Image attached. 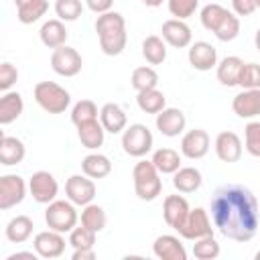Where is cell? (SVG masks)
<instances>
[{
    "label": "cell",
    "mask_w": 260,
    "mask_h": 260,
    "mask_svg": "<svg viewBox=\"0 0 260 260\" xmlns=\"http://www.w3.org/2000/svg\"><path fill=\"white\" fill-rule=\"evenodd\" d=\"M211 221L223 238L240 244L250 242L260 225V209L254 193L240 183L217 187L211 197Z\"/></svg>",
    "instance_id": "6da1fadb"
},
{
    "label": "cell",
    "mask_w": 260,
    "mask_h": 260,
    "mask_svg": "<svg viewBox=\"0 0 260 260\" xmlns=\"http://www.w3.org/2000/svg\"><path fill=\"white\" fill-rule=\"evenodd\" d=\"M95 32L100 39V49L108 57H116L126 49L128 35H126V20L120 12H104L98 14Z\"/></svg>",
    "instance_id": "7a4b0ae2"
},
{
    "label": "cell",
    "mask_w": 260,
    "mask_h": 260,
    "mask_svg": "<svg viewBox=\"0 0 260 260\" xmlns=\"http://www.w3.org/2000/svg\"><path fill=\"white\" fill-rule=\"evenodd\" d=\"M132 181H134V193L142 201H154L162 191L160 173L152 160H138L132 169Z\"/></svg>",
    "instance_id": "3957f363"
},
{
    "label": "cell",
    "mask_w": 260,
    "mask_h": 260,
    "mask_svg": "<svg viewBox=\"0 0 260 260\" xmlns=\"http://www.w3.org/2000/svg\"><path fill=\"white\" fill-rule=\"evenodd\" d=\"M32 95H35V102L47 114H63L71 104L69 91L55 81H39L32 89Z\"/></svg>",
    "instance_id": "277c9868"
},
{
    "label": "cell",
    "mask_w": 260,
    "mask_h": 260,
    "mask_svg": "<svg viewBox=\"0 0 260 260\" xmlns=\"http://www.w3.org/2000/svg\"><path fill=\"white\" fill-rule=\"evenodd\" d=\"M77 219H79V215H77L75 203H71L69 199H55L45 209L47 228L61 232V234H69L77 225Z\"/></svg>",
    "instance_id": "5b68a950"
},
{
    "label": "cell",
    "mask_w": 260,
    "mask_h": 260,
    "mask_svg": "<svg viewBox=\"0 0 260 260\" xmlns=\"http://www.w3.org/2000/svg\"><path fill=\"white\" fill-rule=\"evenodd\" d=\"M152 132L144 124H130L122 132V148L134 158H142L144 154H148L152 150Z\"/></svg>",
    "instance_id": "8992f818"
},
{
    "label": "cell",
    "mask_w": 260,
    "mask_h": 260,
    "mask_svg": "<svg viewBox=\"0 0 260 260\" xmlns=\"http://www.w3.org/2000/svg\"><path fill=\"white\" fill-rule=\"evenodd\" d=\"M181 238L185 240H199V238H205V236H213V228H211V217L209 213L203 209V207H195V209H189L187 217L183 219V223L175 230Z\"/></svg>",
    "instance_id": "52a82bcc"
},
{
    "label": "cell",
    "mask_w": 260,
    "mask_h": 260,
    "mask_svg": "<svg viewBox=\"0 0 260 260\" xmlns=\"http://www.w3.org/2000/svg\"><path fill=\"white\" fill-rule=\"evenodd\" d=\"M51 67L57 75L61 77H75L81 67H83V59L81 55L77 53V49L73 47H57L53 49V55H51Z\"/></svg>",
    "instance_id": "ba28073f"
},
{
    "label": "cell",
    "mask_w": 260,
    "mask_h": 260,
    "mask_svg": "<svg viewBox=\"0 0 260 260\" xmlns=\"http://www.w3.org/2000/svg\"><path fill=\"white\" fill-rule=\"evenodd\" d=\"M28 191H30V195H32V199L37 203L49 205L51 201L57 199L59 183L49 171H37L28 179Z\"/></svg>",
    "instance_id": "9c48e42d"
},
{
    "label": "cell",
    "mask_w": 260,
    "mask_h": 260,
    "mask_svg": "<svg viewBox=\"0 0 260 260\" xmlns=\"http://www.w3.org/2000/svg\"><path fill=\"white\" fill-rule=\"evenodd\" d=\"M26 197V183L20 175H2L0 177V209L8 211L22 203Z\"/></svg>",
    "instance_id": "30bf717a"
},
{
    "label": "cell",
    "mask_w": 260,
    "mask_h": 260,
    "mask_svg": "<svg viewBox=\"0 0 260 260\" xmlns=\"http://www.w3.org/2000/svg\"><path fill=\"white\" fill-rule=\"evenodd\" d=\"M65 195L71 203H75L79 207H85V205L93 203L95 183L87 175H71L65 183Z\"/></svg>",
    "instance_id": "8fae6325"
},
{
    "label": "cell",
    "mask_w": 260,
    "mask_h": 260,
    "mask_svg": "<svg viewBox=\"0 0 260 260\" xmlns=\"http://www.w3.org/2000/svg\"><path fill=\"white\" fill-rule=\"evenodd\" d=\"M32 248L35 252L39 254V258H59L63 252H65V238L61 232H55V230H45V232H39L32 240Z\"/></svg>",
    "instance_id": "7c38bea8"
},
{
    "label": "cell",
    "mask_w": 260,
    "mask_h": 260,
    "mask_svg": "<svg viewBox=\"0 0 260 260\" xmlns=\"http://www.w3.org/2000/svg\"><path fill=\"white\" fill-rule=\"evenodd\" d=\"M209 134L203 128H193L185 132L181 138V154L191 160H199L209 152Z\"/></svg>",
    "instance_id": "4fadbf2b"
},
{
    "label": "cell",
    "mask_w": 260,
    "mask_h": 260,
    "mask_svg": "<svg viewBox=\"0 0 260 260\" xmlns=\"http://www.w3.org/2000/svg\"><path fill=\"white\" fill-rule=\"evenodd\" d=\"M189 65L197 71H209L213 67H217V51L211 43L207 41H195L189 45V53H187Z\"/></svg>",
    "instance_id": "5bb4252c"
},
{
    "label": "cell",
    "mask_w": 260,
    "mask_h": 260,
    "mask_svg": "<svg viewBox=\"0 0 260 260\" xmlns=\"http://www.w3.org/2000/svg\"><path fill=\"white\" fill-rule=\"evenodd\" d=\"M160 32H162L165 43L175 47V49H185L193 41V32H191L189 24L185 20H179V18L165 20L162 26H160Z\"/></svg>",
    "instance_id": "9a60e30c"
},
{
    "label": "cell",
    "mask_w": 260,
    "mask_h": 260,
    "mask_svg": "<svg viewBox=\"0 0 260 260\" xmlns=\"http://www.w3.org/2000/svg\"><path fill=\"white\" fill-rule=\"evenodd\" d=\"M242 140L236 132L223 130L215 136V154L221 162H238L242 158Z\"/></svg>",
    "instance_id": "2e32d148"
},
{
    "label": "cell",
    "mask_w": 260,
    "mask_h": 260,
    "mask_svg": "<svg viewBox=\"0 0 260 260\" xmlns=\"http://www.w3.org/2000/svg\"><path fill=\"white\" fill-rule=\"evenodd\" d=\"M156 130L162 134V136H169V138H175L179 136L185 126H187V118L185 114L179 110V108H165L162 112L156 114Z\"/></svg>",
    "instance_id": "e0dca14e"
},
{
    "label": "cell",
    "mask_w": 260,
    "mask_h": 260,
    "mask_svg": "<svg viewBox=\"0 0 260 260\" xmlns=\"http://www.w3.org/2000/svg\"><path fill=\"white\" fill-rule=\"evenodd\" d=\"M232 110L236 116L252 120L260 116V87L258 89H242L232 100Z\"/></svg>",
    "instance_id": "ac0fdd59"
},
{
    "label": "cell",
    "mask_w": 260,
    "mask_h": 260,
    "mask_svg": "<svg viewBox=\"0 0 260 260\" xmlns=\"http://www.w3.org/2000/svg\"><path fill=\"white\" fill-rule=\"evenodd\" d=\"M152 252L160 260H187V250L177 236L165 234L152 242Z\"/></svg>",
    "instance_id": "d6986e66"
},
{
    "label": "cell",
    "mask_w": 260,
    "mask_h": 260,
    "mask_svg": "<svg viewBox=\"0 0 260 260\" xmlns=\"http://www.w3.org/2000/svg\"><path fill=\"white\" fill-rule=\"evenodd\" d=\"M189 209L191 207H189V203L183 195H167L165 201H162V217H165L167 225L173 228V230H177L183 223Z\"/></svg>",
    "instance_id": "ffe728a7"
},
{
    "label": "cell",
    "mask_w": 260,
    "mask_h": 260,
    "mask_svg": "<svg viewBox=\"0 0 260 260\" xmlns=\"http://www.w3.org/2000/svg\"><path fill=\"white\" fill-rule=\"evenodd\" d=\"M100 122H102V126L106 128V132H110V134H120V132L126 130L128 116H126V112H124L118 104L108 102V104H104L102 110H100Z\"/></svg>",
    "instance_id": "44dd1931"
},
{
    "label": "cell",
    "mask_w": 260,
    "mask_h": 260,
    "mask_svg": "<svg viewBox=\"0 0 260 260\" xmlns=\"http://www.w3.org/2000/svg\"><path fill=\"white\" fill-rule=\"evenodd\" d=\"M39 37H41V43L45 47L57 49V47H63L67 43V28L63 24V20L51 18V20L43 22V26L39 30Z\"/></svg>",
    "instance_id": "7402d4cb"
},
{
    "label": "cell",
    "mask_w": 260,
    "mask_h": 260,
    "mask_svg": "<svg viewBox=\"0 0 260 260\" xmlns=\"http://www.w3.org/2000/svg\"><path fill=\"white\" fill-rule=\"evenodd\" d=\"M26 154V148H24V142L16 136H8L4 134L2 140H0V162L4 167H14L18 162H22Z\"/></svg>",
    "instance_id": "603a6c76"
},
{
    "label": "cell",
    "mask_w": 260,
    "mask_h": 260,
    "mask_svg": "<svg viewBox=\"0 0 260 260\" xmlns=\"http://www.w3.org/2000/svg\"><path fill=\"white\" fill-rule=\"evenodd\" d=\"M24 110V102L22 95L18 91H4V95L0 98V124H12L14 120L20 118Z\"/></svg>",
    "instance_id": "cb8c5ba5"
},
{
    "label": "cell",
    "mask_w": 260,
    "mask_h": 260,
    "mask_svg": "<svg viewBox=\"0 0 260 260\" xmlns=\"http://www.w3.org/2000/svg\"><path fill=\"white\" fill-rule=\"evenodd\" d=\"M14 6H16V18L22 24L37 22L49 10V2L47 0H14Z\"/></svg>",
    "instance_id": "d4e9b609"
},
{
    "label": "cell",
    "mask_w": 260,
    "mask_h": 260,
    "mask_svg": "<svg viewBox=\"0 0 260 260\" xmlns=\"http://www.w3.org/2000/svg\"><path fill=\"white\" fill-rule=\"evenodd\" d=\"M244 67V61L236 55H230V57H223L217 67H215V73H217V79L221 85L225 87H234L238 85V79H240V71Z\"/></svg>",
    "instance_id": "484cf974"
},
{
    "label": "cell",
    "mask_w": 260,
    "mask_h": 260,
    "mask_svg": "<svg viewBox=\"0 0 260 260\" xmlns=\"http://www.w3.org/2000/svg\"><path fill=\"white\" fill-rule=\"evenodd\" d=\"M203 183V177L199 169L195 167H181L179 171L173 173V187L179 193H195Z\"/></svg>",
    "instance_id": "4316f807"
},
{
    "label": "cell",
    "mask_w": 260,
    "mask_h": 260,
    "mask_svg": "<svg viewBox=\"0 0 260 260\" xmlns=\"http://www.w3.org/2000/svg\"><path fill=\"white\" fill-rule=\"evenodd\" d=\"M77 136H79L81 146H85V148H89V150H98V148L104 144L106 128L102 126V122H100V118H98V120H91V122H87V124L77 126Z\"/></svg>",
    "instance_id": "83f0119b"
},
{
    "label": "cell",
    "mask_w": 260,
    "mask_h": 260,
    "mask_svg": "<svg viewBox=\"0 0 260 260\" xmlns=\"http://www.w3.org/2000/svg\"><path fill=\"white\" fill-rule=\"evenodd\" d=\"M32 228H35V223H32V219L28 215H16V217H12L6 223L4 234H6V240L8 242L22 244V242H26L32 236Z\"/></svg>",
    "instance_id": "f1b7e54d"
},
{
    "label": "cell",
    "mask_w": 260,
    "mask_h": 260,
    "mask_svg": "<svg viewBox=\"0 0 260 260\" xmlns=\"http://www.w3.org/2000/svg\"><path fill=\"white\" fill-rule=\"evenodd\" d=\"M81 171L91 179H104L112 173V160L102 152H91L81 160Z\"/></svg>",
    "instance_id": "f546056e"
},
{
    "label": "cell",
    "mask_w": 260,
    "mask_h": 260,
    "mask_svg": "<svg viewBox=\"0 0 260 260\" xmlns=\"http://www.w3.org/2000/svg\"><path fill=\"white\" fill-rule=\"evenodd\" d=\"M150 160L154 162V167L158 169L160 175H173L175 171L181 169V162H183L181 160V154L175 148H169V146L154 150V154H152Z\"/></svg>",
    "instance_id": "4dcf8cb0"
},
{
    "label": "cell",
    "mask_w": 260,
    "mask_h": 260,
    "mask_svg": "<svg viewBox=\"0 0 260 260\" xmlns=\"http://www.w3.org/2000/svg\"><path fill=\"white\" fill-rule=\"evenodd\" d=\"M142 57L150 63V65H160L167 59V43L162 37L150 35L142 41Z\"/></svg>",
    "instance_id": "1f68e13d"
},
{
    "label": "cell",
    "mask_w": 260,
    "mask_h": 260,
    "mask_svg": "<svg viewBox=\"0 0 260 260\" xmlns=\"http://www.w3.org/2000/svg\"><path fill=\"white\" fill-rule=\"evenodd\" d=\"M136 104L144 114H158L167 108V98L160 89H146V91H138L136 95Z\"/></svg>",
    "instance_id": "d6a6232c"
},
{
    "label": "cell",
    "mask_w": 260,
    "mask_h": 260,
    "mask_svg": "<svg viewBox=\"0 0 260 260\" xmlns=\"http://www.w3.org/2000/svg\"><path fill=\"white\" fill-rule=\"evenodd\" d=\"M130 83L136 91H146V89H154L158 85V73L148 67V65H142V67H136L132 71V77H130Z\"/></svg>",
    "instance_id": "836d02e7"
},
{
    "label": "cell",
    "mask_w": 260,
    "mask_h": 260,
    "mask_svg": "<svg viewBox=\"0 0 260 260\" xmlns=\"http://www.w3.org/2000/svg\"><path fill=\"white\" fill-rule=\"evenodd\" d=\"M79 219H81V225L93 230L95 234L102 232V230L106 228V221H108L104 207H100V205H95V203L85 205V207L81 209V217H79Z\"/></svg>",
    "instance_id": "e575fe53"
},
{
    "label": "cell",
    "mask_w": 260,
    "mask_h": 260,
    "mask_svg": "<svg viewBox=\"0 0 260 260\" xmlns=\"http://www.w3.org/2000/svg\"><path fill=\"white\" fill-rule=\"evenodd\" d=\"M228 8H223L221 4H215V2H211V4H205L203 8H201V12H199V18H201V24H203V28H207L209 32H213L217 26H219V22L228 16Z\"/></svg>",
    "instance_id": "d590c367"
},
{
    "label": "cell",
    "mask_w": 260,
    "mask_h": 260,
    "mask_svg": "<svg viewBox=\"0 0 260 260\" xmlns=\"http://www.w3.org/2000/svg\"><path fill=\"white\" fill-rule=\"evenodd\" d=\"M98 118H100V112H98L95 102H91V100H79V102L71 108V122H73L75 126L87 124V122L98 120Z\"/></svg>",
    "instance_id": "8d00e7d4"
},
{
    "label": "cell",
    "mask_w": 260,
    "mask_h": 260,
    "mask_svg": "<svg viewBox=\"0 0 260 260\" xmlns=\"http://www.w3.org/2000/svg\"><path fill=\"white\" fill-rule=\"evenodd\" d=\"M219 252H221V248H219V244L213 236L199 238L193 244V256L199 258V260H213V258L219 256Z\"/></svg>",
    "instance_id": "74e56055"
},
{
    "label": "cell",
    "mask_w": 260,
    "mask_h": 260,
    "mask_svg": "<svg viewBox=\"0 0 260 260\" xmlns=\"http://www.w3.org/2000/svg\"><path fill=\"white\" fill-rule=\"evenodd\" d=\"M55 12L59 20L73 22L83 14V2L81 0H55Z\"/></svg>",
    "instance_id": "f35d334b"
},
{
    "label": "cell",
    "mask_w": 260,
    "mask_h": 260,
    "mask_svg": "<svg viewBox=\"0 0 260 260\" xmlns=\"http://www.w3.org/2000/svg\"><path fill=\"white\" fill-rule=\"evenodd\" d=\"M213 35H215L221 43H230V41H234V39L240 35V18H238V14L228 12V16L219 22V26L213 30Z\"/></svg>",
    "instance_id": "ab89813d"
},
{
    "label": "cell",
    "mask_w": 260,
    "mask_h": 260,
    "mask_svg": "<svg viewBox=\"0 0 260 260\" xmlns=\"http://www.w3.org/2000/svg\"><path fill=\"white\" fill-rule=\"evenodd\" d=\"M69 244L73 246V250H83V248H93L95 244V232L85 228V225H75L69 232Z\"/></svg>",
    "instance_id": "60d3db41"
},
{
    "label": "cell",
    "mask_w": 260,
    "mask_h": 260,
    "mask_svg": "<svg viewBox=\"0 0 260 260\" xmlns=\"http://www.w3.org/2000/svg\"><path fill=\"white\" fill-rule=\"evenodd\" d=\"M244 146L248 154L260 158V120L248 122L244 128Z\"/></svg>",
    "instance_id": "b9f144b4"
},
{
    "label": "cell",
    "mask_w": 260,
    "mask_h": 260,
    "mask_svg": "<svg viewBox=\"0 0 260 260\" xmlns=\"http://www.w3.org/2000/svg\"><path fill=\"white\" fill-rule=\"evenodd\" d=\"M238 85L242 89H258L260 87V65L258 63H244L240 71Z\"/></svg>",
    "instance_id": "7bdbcfd3"
},
{
    "label": "cell",
    "mask_w": 260,
    "mask_h": 260,
    "mask_svg": "<svg viewBox=\"0 0 260 260\" xmlns=\"http://www.w3.org/2000/svg\"><path fill=\"white\" fill-rule=\"evenodd\" d=\"M167 6H169V12L175 18L185 20V18L195 14V10L199 6V0H167Z\"/></svg>",
    "instance_id": "ee69618b"
},
{
    "label": "cell",
    "mask_w": 260,
    "mask_h": 260,
    "mask_svg": "<svg viewBox=\"0 0 260 260\" xmlns=\"http://www.w3.org/2000/svg\"><path fill=\"white\" fill-rule=\"evenodd\" d=\"M16 79H18V69L8 61L0 63V89L10 91V87L16 83Z\"/></svg>",
    "instance_id": "f6af8a7d"
},
{
    "label": "cell",
    "mask_w": 260,
    "mask_h": 260,
    "mask_svg": "<svg viewBox=\"0 0 260 260\" xmlns=\"http://www.w3.org/2000/svg\"><path fill=\"white\" fill-rule=\"evenodd\" d=\"M232 8H234V14L246 18L258 8V4H256V0H232Z\"/></svg>",
    "instance_id": "bcb514c9"
},
{
    "label": "cell",
    "mask_w": 260,
    "mask_h": 260,
    "mask_svg": "<svg viewBox=\"0 0 260 260\" xmlns=\"http://www.w3.org/2000/svg\"><path fill=\"white\" fill-rule=\"evenodd\" d=\"M85 6L95 12V14H104V12H110L112 6H114V0H85Z\"/></svg>",
    "instance_id": "7dc6e473"
},
{
    "label": "cell",
    "mask_w": 260,
    "mask_h": 260,
    "mask_svg": "<svg viewBox=\"0 0 260 260\" xmlns=\"http://www.w3.org/2000/svg\"><path fill=\"white\" fill-rule=\"evenodd\" d=\"M73 260H93L95 258V252L93 248H83V250H73Z\"/></svg>",
    "instance_id": "c3c4849f"
},
{
    "label": "cell",
    "mask_w": 260,
    "mask_h": 260,
    "mask_svg": "<svg viewBox=\"0 0 260 260\" xmlns=\"http://www.w3.org/2000/svg\"><path fill=\"white\" fill-rule=\"evenodd\" d=\"M37 256H39L37 252H14V254L8 256V260H16V258H30V260H35Z\"/></svg>",
    "instance_id": "681fc988"
},
{
    "label": "cell",
    "mask_w": 260,
    "mask_h": 260,
    "mask_svg": "<svg viewBox=\"0 0 260 260\" xmlns=\"http://www.w3.org/2000/svg\"><path fill=\"white\" fill-rule=\"evenodd\" d=\"M142 4H146V6H150V8H156V6H160L162 4V0H140Z\"/></svg>",
    "instance_id": "f907efd6"
},
{
    "label": "cell",
    "mask_w": 260,
    "mask_h": 260,
    "mask_svg": "<svg viewBox=\"0 0 260 260\" xmlns=\"http://www.w3.org/2000/svg\"><path fill=\"white\" fill-rule=\"evenodd\" d=\"M254 45H256V49L260 51V28H258L256 35H254Z\"/></svg>",
    "instance_id": "816d5d0a"
},
{
    "label": "cell",
    "mask_w": 260,
    "mask_h": 260,
    "mask_svg": "<svg viewBox=\"0 0 260 260\" xmlns=\"http://www.w3.org/2000/svg\"><path fill=\"white\" fill-rule=\"evenodd\" d=\"M254 258H256V260H260V250L256 252V256H254Z\"/></svg>",
    "instance_id": "f5cc1de1"
},
{
    "label": "cell",
    "mask_w": 260,
    "mask_h": 260,
    "mask_svg": "<svg viewBox=\"0 0 260 260\" xmlns=\"http://www.w3.org/2000/svg\"><path fill=\"white\" fill-rule=\"evenodd\" d=\"M256 4H258V8H260V0H256Z\"/></svg>",
    "instance_id": "db71d44e"
}]
</instances>
